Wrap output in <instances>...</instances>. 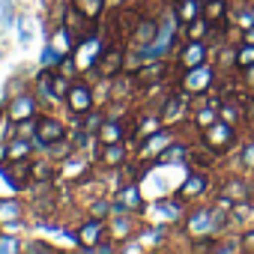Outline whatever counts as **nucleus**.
<instances>
[{
    "instance_id": "obj_38",
    "label": "nucleus",
    "mask_w": 254,
    "mask_h": 254,
    "mask_svg": "<svg viewBox=\"0 0 254 254\" xmlns=\"http://www.w3.org/2000/svg\"><path fill=\"white\" fill-rule=\"evenodd\" d=\"M21 248H24V242L18 236H12L9 230L0 233V254H12V251H21Z\"/></svg>"
},
{
    "instance_id": "obj_26",
    "label": "nucleus",
    "mask_w": 254,
    "mask_h": 254,
    "mask_svg": "<svg viewBox=\"0 0 254 254\" xmlns=\"http://www.w3.org/2000/svg\"><path fill=\"white\" fill-rule=\"evenodd\" d=\"M242 117H245V108H242V102H236L233 96H227V99L218 105V120L239 126V123H242Z\"/></svg>"
},
{
    "instance_id": "obj_27",
    "label": "nucleus",
    "mask_w": 254,
    "mask_h": 254,
    "mask_svg": "<svg viewBox=\"0 0 254 254\" xmlns=\"http://www.w3.org/2000/svg\"><path fill=\"white\" fill-rule=\"evenodd\" d=\"M227 15H230V0H203V18H209L212 24H224Z\"/></svg>"
},
{
    "instance_id": "obj_41",
    "label": "nucleus",
    "mask_w": 254,
    "mask_h": 254,
    "mask_svg": "<svg viewBox=\"0 0 254 254\" xmlns=\"http://www.w3.org/2000/svg\"><path fill=\"white\" fill-rule=\"evenodd\" d=\"M242 245H245V251H254V227L242 233Z\"/></svg>"
},
{
    "instance_id": "obj_17",
    "label": "nucleus",
    "mask_w": 254,
    "mask_h": 254,
    "mask_svg": "<svg viewBox=\"0 0 254 254\" xmlns=\"http://www.w3.org/2000/svg\"><path fill=\"white\" fill-rule=\"evenodd\" d=\"M135 144H129V141H114V144H102V153H99V162H102V168H108V171H114V168H123L126 165V159H129V150H132Z\"/></svg>"
},
{
    "instance_id": "obj_44",
    "label": "nucleus",
    "mask_w": 254,
    "mask_h": 254,
    "mask_svg": "<svg viewBox=\"0 0 254 254\" xmlns=\"http://www.w3.org/2000/svg\"><path fill=\"white\" fill-rule=\"evenodd\" d=\"M242 42H254V27H248V30H242Z\"/></svg>"
},
{
    "instance_id": "obj_42",
    "label": "nucleus",
    "mask_w": 254,
    "mask_h": 254,
    "mask_svg": "<svg viewBox=\"0 0 254 254\" xmlns=\"http://www.w3.org/2000/svg\"><path fill=\"white\" fill-rule=\"evenodd\" d=\"M242 81H245V87H248V90H254V66H248V69L242 72Z\"/></svg>"
},
{
    "instance_id": "obj_7",
    "label": "nucleus",
    "mask_w": 254,
    "mask_h": 254,
    "mask_svg": "<svg viewBox=\"0 0 254 254\" xmlns=\"http://www.w3.org/2000/svg\"><path fill=\"white\" fill-rule=\"evenodd\" d=\"M66 108H69L72 117H84L87 111H93V108H96V90H93V84H87V81H72L69 96H66Z\"/></svg>"
},
{
    "instance_id": "obj_34",
    "label": "nucleus",
    "mask_w": 254,
    "mask_h": 254,
    "mask_svg": "<svg viewBox=\"0 0 254 254\" xmlns=\"http://www.w3.org/2000/svg\"><path fill=\"white\" fill-rule=\"evenodd\" d=\"M72 153H75V144H72V141H66V138H63V141H57V144H51V147L45 150V156H48V159H54L57 165H60L63 159H69Z\"/></svg>"
},
{
    "instance_id": "obj_2",
    "label": "nucleus",
    "mask_w": 254,
    "mask_h": 254,
    "mask_svg": "<svg viewBox=\"0 0 254 254\" xmlns=\"http://www.w3.org/2000/svg\"><path fill=\"white\" fill-rule=\"evenodd\" d=\"M215 78H218V69H215L212 60H206V63H197V66L186 69L183 78L177 81V87H180L183 93H189V96H203L206 90H212Z\"/></svg>"
},
{
    "instance_id": "obj_29",
    "label": "nucleus",
    "mask_w": 254,
    "mask_h": 254,
    "mask_svg": "<svg viewBox=\"0 0 254 254\" xmlns=\"http://www.w3.org/2000/svg\"><path fill=\"white\" fill-rule=\"evenodd\" d=\"M24 218V203L18 197H6V200H0V224H6V221H18Z\"/></svg>"
},
{
    "instance_id": "obj_39",
    "label": "nucleus",
    "mask_w": 254,
    "mask_h": 254,
    "mask_svg": "<svg viewBox=\"0 0 254 254\" xmlns=\"http://www.w3.org/2000/svg\"><path fill=\"white\" fill-rule=\"evenodd\" d=\"M84 117H87V120H84L81 126H84V129H87V132H93V135H96V132H99V126H102V120H105V114L93 108V111H87Z\"/></svg>"
},
{
    "instance_id": "obj_43",
    "label": "nucleus",
    "mask_w": 254,
    "mask_h": 254,
    "mask_svg": "<svg viewBox=\"0 0 254 254\" xmlns=\"http://www.w3.org/2000/svg\"><path fill=\"white\" fill-rule=\"evenodd\" d=\"M129 0H108V9H120V6H126Z\"/></svg>"
},
{
    "instance_id": "obj_36",
    "label": "nucleus",
    "mask_w": 254,
    "mask_h": 254,
    "mask_svg": "<svg viewBox=\"0 0 254 254\" xmlns=\"http://www.w3.org/2000/svg\"><path fill=\"white\" fill-rule=\"evenodd\" d=\"M87 215H93V218H111V200H108V194L93 197L87 203Z\"/></svg>"
},
{
    "instance_id": "obj_35",
    "label": "nucleus",
    "mask_w": 254,
    "mask_h": 254,
    "mask_svg": "<svg viewBox=\"0 0 254 254\" xmlns=\"http://www.w3.org/2000/svg\"><path fill=\"white\" fill-rule=\"evenodd\" d=\"M189 144H171L162 156H159V162L156 165H168V162H183V159H189Z\"/></svg>"
},
{
    "instance_id": "obj_11",
    "label": "nucleus",
    "mask_w": 254,
    "mask_h": 254,
    "mask_svg": "<svg viewBox=\"0 0 254 254\" xmlns=\"http://www.w3.org/2000/svg\"><path fill=\"white\" fill-rule=\"evenodd\" d=\"M189 102H191L189 93H183L180 87L171 90V93L165 96V105L159 108L162 123H165V126H177V123H183V117H186V111H189Z\"/></svg>"
},
{
    "instance_id": "obj_22",
    "label": "nucleus",
    "mask_w": 254,
    "mask_h": 254,
    "mask_svg": "<svg viewBox=\"0 0 254 254\" xmlns=\"http://www.w3.org/2000/svg\"><path fill=\"white\" fill-rule=\"evenodd\" d=\"M221 191H224V194H230L233 200H248V197H251V191H254V186H251L245 177L230 174V177L221 183Z\"/></svg>"
},
{
    "instance_id": "obj_30",
    "label": "nucleus",
    "mask_w": 254,
    "mask_h": 254,
    "mask_svg": "<svg viewBox=\"0 0 254 254\" xmlns=\"http://www.w3.org/2000/svg\"><path fill=\"white\" fill-rule=\"evenodd\" d=\"M191 117H194V129H197V132H203V129H209L212 123H218V105H212V102H209L206 108H197Z\"/></svg>"
},
{
    "instance_id": "obj_9",
    "label": "nucleus",
    "mask_w": 254,
    "mask_h": 254,
    "mask_svg": "<svg viewBox=\"0 0 254 254\" xmlns=\"http://www.w3.org/2000/svg\"><path fill=\"white\" fill-rule=\"evenodd\" d=\"M3 108H6V117H9V120H24V117H36V114L42 111V102H39L36 93L24 90V93H18V96H6Z\"/></svg>"
},
{
    "instance_id": "obj_40",
    "label": "nucleus",
    "mask_w": 254,
    "mask_h": 254,
    "mask_svg": "<svg viewBox=\"0 0 254 254\" xmlns=\"http://www.w3.org/2000/svg\"><path fill=\"white\" fill-rule=\"evenodd\" d=\"M21 251H42V254H54V248H51L48 242H39V239L24 242V248H21Z\"/></svg>"
},
{
    "instance_id": "obj_16",
    "label": "nucleus",
    "mask_w": 254,
    "mask_h": 254,
    "mask_svg": "<svg viewBox=\"0 0 254 254\" xmlns=\"http://www.w3.org/2000/svg\"><path fill=\"white\" fill-rule=\"evenodd\" d=\"M135 233H138V218L132 212H120V215L108 218V236L111 239L126 242V239H135Z\"/></svg>"
},
{
    "instance_id": "obj_23",
    "label": "nucleus",
    "mask_w": 254,
    "mask_h": 254,
    "mask_svg": "<svg viewBox=\"0 0 254 254\" xmlns=\"http://www.w3.org/2000/svg\"><path fill=\"white\" fill-rule=\"evenodd\" d=\"M162 114L156 111V114H144V117H138L135 123H132V138L138 141V138H150L153 132H159L162 129Z\"/></svg>"
},
{
    "instance_id": "obj_4",
    "label": "nucleus",
    "mask_w": 254,
    "mask_h": 254,
    "mask_svg": "<svg viewBox=\"0 0 254 254\" xmlns=\"http://www.w3.org/2000/svg\"><path fill=\"white\" fill-rule=\"evenodd\" d=\"M200 141H203L209 150H215V153L221 156V153H227L230 147H236V144H239V132H236V126H233V123L218 120V123H212V126H209V129H203V132H200Z\"/></svg>"
},
{
    "instance_id": "obj_28",
    "label": "nucleus",
    "mask_w": 254,
    "mask_h": 254,
    "mask_svg": "<svg viewBox=\"0 0 254 254\" xmlns=\"http://www.w3.org/2000/svg\"><path fill=\"white\" fill-rule=\"evenodd\" d=\"M212 21L209 18H194V21H189V24H183V36L186 39H209V33H212Z\"/></svg>"
},
{
    "instance_id": "obj_45",
    "label": "nucleus",
    "mask_w": 254,
    "mask_h": 254,
    "mask_svg": "<svg viewBox=\"0 0 254 254\" xmlns=\"http://www.w3.org/2000/svg\"><path fill=\"white\" fill-rule=\"evenodd\" d=\"M21 42H24V45H27V42H30V27H27V24H24V27H21Z\"/></svg>"
},
{
    "instance_id": "obj_13",
    "label": "nucleus",
    "mask_w": 254,
    "mask_h": 254,
    "mask_svg": "<svg viewBox=\"0 0 254 254\" xmlns=\"http://www.w3.org/2000/svg\"><path fill=\"white\" fill-rule=\"evenodd\" d=\"M171 144H174V126H162L159 132H153L150 138H144V144L138 147V159H141V162H147V159H156V162H159V156H162Z\"/></svg>"
},
{
    "instance_id": "obj_24",
    "label": "nucleus",
    "mask_w": 254,
    "mask_h": 254,
    "mask_svg": "<svg viewBox=\"0 0 254 254\" xmlns=\"http://www.w3.org/2000/svg\"><path fill=\"white\" fill-rule=\"evenodd\" d=\"M36 96L42 105H60L57 93H54V84H51V69H42L36 75Z\"/></svg>"
},
{
    "instance_id": "obj_10",
    "label": "nucleus",
    "mask_w": 254,
    "mask_h": 254,
    "mask_svg": "<svg viewBox=\"0 0 254 254\" xmlns=\"http://www.w3.org/2000/svg\"><path fill=\"white\" fill-rule=\"evenodd\" d=\"M135 81H138V87H156V84H162L168 75H171V57H162V60H147V63H141L135 72Z\"/></svg>"
},
{
    "instance_id": "obj_25",
    "label": "nucleus",
    "mask_w": 254,
    "mask_h": 254,
    "mask_svg": "<svg viewBox=\"0 0 254 254\" xmlns=\"http://www.w3.org/2000/svg\"><path fill=\"white\" fill-rule=\"evenodd\" d=\"M174 12H177L180 24H189V21H194V18L203 15V0H177Z\"/></svg>"
},
{
    "instance_id": "obj_31",
    "label": "nucleus",
    "mask_w": 254,
    "mask_h": 254,
    "mask_svg": "<svg viewBox=\"0 0 254 254\" xmlns=\"http://www.w3.org/2000/svg\"><path fill=\"white\" fill-rule=\"evenodd\" d=\"M72 3H75V6H78V9H81V12H84V15H87L93 24H96V21L105 15L108 0H72Z\"/></svg>"
},
{
    "instance_id": "obj_20",
    "label": "nucleus",
    "mask_w": 254,
    "mask_h": 254,
    "mask_svg": "<svg viewBox=\"0 0 254 254\" xmlns=\"http://www.w3.org/2000/svg\"><path fill=\"white\" fill-rule=\"evenodd\" d=\"M156 33H159V15H141V18L135 21L132 42H135V45H147V42L156 39Z\"/></svg>"
},
{
    "instance_id": "obj_5",
    "label": "nucleus",
    "mask_w": 254,
    "mask_h": 254,
    "mask_svg": "<svg viewBox=\"0 0 254 254\" xmlns=\"http://www.w3.org/2000/svg\"><path fill=\"white\" fill-rule=\"evenodd\" d=\"M144 212H150V221H162V224H177L180 218H186L189 203L183 197H159L153 206H144Z\"/></svg>"
},
{
    "instance_id": "obj_37",
    "label": "nucleus",
    "mask_w": 254,
    "mask_h": 254,
    "mask_svg": "<svg viewBox=\"0 0 254 254\" xmlns=\"http://www.w3.org/2000/svg\"><path fill=\"white\" fill-rule=\"evenodd\" d=\"M239 168H245V171L254 174V141L239 144Z\"/></svg>"
},
{
    "instance_id": "obj_15",
    "label": "nucleus",
    "mask_w": 254,
    "mask_h": 254,
    "mask_svg": "<svg viewBox=\"0 0 254 254\" xmlns=\"http://www.w3.org/2000/svg\"><path fill=\"white\" fill-rule=\"evenodd\" d=\"M93 72L96 75H108V78L126 72V48L123 45H111L108 51H102V57H99V63H96Z\"/></svg>"
},
{
    "instance_id": "obj_33",
    "label": "nucleus",
    "mask_w": 254,
    "mask_h": 254,
    "mask_svg": "<svg viewBox=\"0 0 254 254\" xmlns=\"http://www.w3.org/2000/svg\"><path fill=\"white\" fill-rule=\"evenodd\" d=\"M248 66H254V42H239L236 45V72L242 75Z\"/></svg>"
},
{
    "instance_id": "obj_18",
    "label": "nucleus",
    "mask_w": 254,
    "mask_h": 254,
    "mask_svg": "<svg viewBox=\"0 0 254 254\" xmlns=\"http://www.w3.org/2000/svg\"><path fill=\"white\" fill-rule=\"evenodd\" d=\"M114 197H117L126 209H132V212H144V194H141L138 180H129V183H123L120 189H114Z\"/></svg>"
},
{
    "instance_id": "obj_12",
    "label": "nucleus",
    "mask_w": 254,
    "mask_h": 254,
    "mask_svg": "<svg viewBox=\"0 0 254 254\" xmlns=\"http://www.w3.org/2000/svg\"><path fill=\"white\" fill-rule=\"evenodd\" d=\"M102 239H108V218H87L78 230H75V242L84 248V251H93Z\"/></svg>"
},
{
    "instance_id": "obj_46",
    "label": "nucleus",
    "mask_w": 254,
    "mask_h": 254,
    "mask_svg": "<svg viewBox=\"0 0 254 254\" xmlns=\"http://www.w3.org/2000/svg\"><path fill=\"white\" fill-rule=\"evenodd\" d=\"M3 117H6V108H3V105H0V123H3Z\"/></svg>"
},
{
    "instance_id": "obj_3",
    "label": "nucleus",
    "mask_w": 254,
    "mask_h": 254,
    "mask_svg": "<svg viewBox=\"0 0 254 254\" xmlns=\"http://www.w3.org/2000/svg\"><path fill=\"white\" fill-rule=\"evenodd\" d=\"M66 138V123L54 114H39L36 117V138H33V150H39L45 156V150L57 141Z\"/></svg>"
},
{
    "instance_id": "obj_14",
    "label": "nucleus",
    "mask_w": 254,
    "mask_h": 254,
    "mask_svg": "<svg viewBox=\"0 0 254 254\" xmlns=\"http://www.w3.org/2000/svg\"><path fill=\"white\" fill-rule=\"evenodd\" d=\"M209 54H212V48H209V42H206V39H189V42H186V48H180V51H177V66L191 69V66H197V63H206V60H209Z\"/></svg>"
},
{
    "instance_id": "obj_32",
    "label": "nucleus",
    "mask_w": 254,
    "mask_h": 254,
    "mask_svg": "<svg viewBox=\"0 0 254 254\" xmlns=\"http://www.w3.org/2000/svg\"><path fill=\"white\" fill-rule=\"evenodd\" d=\"M30 156H33V141H24V138L9 141V162H21V159H30Z\"/></svg>"
},
{
    "instance_id": "obj_19",
    "label": "nucleus",
    "mask_w": 254,
    "mask_h": 254,
    "mask_svg": "<svg viewBox=\"0 0 254 254\" xmlns=\"http://www.w3.org/2000/svg\"><path fill=\"white\" fill-rule=\"evenodd\" d=\"M126 117H105L102 126H99V144H114V141H126Z\"/></svg>"
},
{
    "instance_id": "obj_6",
    "label": "nucleus",
    "mask_w": 254,
    "mask_h": 254,
    "mask_svg": "<svg viewBox=\"0 0 254 254\" xmlns=\"http://www.w3.org/2000/svg\"><path fill=\"white\" fill-rule=\"evenodd\" d=\"M212 189V180H209V174L206 171H197V168H191L189 171V177L180 183V189H177V197H183L186 203H200L203 197H206V191Z\"/></svg>"
},
{
    "instance_id": "obj_21",
    "label": "nucleus",
    "mask_w": 254,
    "mask_h": 254,
    "mask_svg": "<svg viewBox=\"0 0 254 254\" xmlns=\"http://www.w3.org/2000/svg\"><path fill=\"white\" fill-rule=\"evenodd\" d=\"M48 45L66 57V54H72V51H75V36L69 33V27H66V24H54V27L48 30Z\"/></svg>"
},
{
    "instance_id": "obj_1",
    "label": "nucleus",
    "mask_w": 254,
    "mask_h": 254,
    "mask_svg": "<svg viewBox=\"0 0 254 254\" xmlns=\"http://www.w3.org/2000/svg\"><path fill=\"white\" fill-rule=\"evenodd\" d=\"M224 227H227V215L215 206H197L194 203L183 218V230L189 239H212Z\"/></svg>"
},
{
    "instance_id": "obj_8",
    "label": "nucleus",
    "mask_w": 254,
    "mask_h": 254,
    "mask_svg": "<svg viewBox=\"0 0 254 254\" xmlns=\"http://www.w3.org/2000/svg\"><path fill=\"white\" fill-rule=\"evenodd\" d=\"M93 162L81 153V150H75L69 159H63L60 165H57V183H63V180H72V183H84V180H90L93 177Z\"/></svg>"
}]
</instances>
